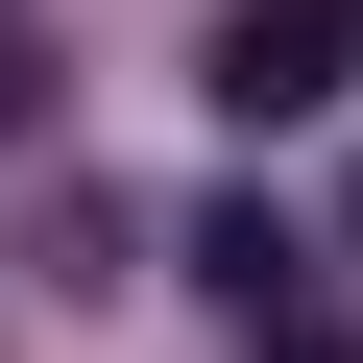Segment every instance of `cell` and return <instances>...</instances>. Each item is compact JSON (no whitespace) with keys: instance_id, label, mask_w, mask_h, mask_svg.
<instances>
[{"instance_id":"cell-1","label":"cell","mask_w":363,"mask_h":363,"mask_svg":"<svg viewBox=\"0 0 363 363\" xmlns=\"http://www.w3.org/2000/svg\"><path fill=\"white\" fill-rule=\"evenodd\" d=\"M194 97H218L242 145H267V121H339V97H363V0H218Z\"/></svg>"},{"instance_id":"cell-2","label":"cell","mask_w":363,"mask_h":363,"mask_svg":"<svg viewBox=\"0 0 363 363\" xmlns=\"http://www.w3.org/2000/svg\"><path fill=\"white\" fill-rule=\"evenodd\" d=\"M194 291H218V315L267 339V315H315V242H291L267 194H218V218H194Z\"/></svg>"},{"instance_id":"cell-3","label":"cell","mask_w":363,"mask_h":363,"mask_svg":"<svg viewBox=\"0 0 363 363\" xmlns=\"http://www.w3.org/2000/svg\"><path fill=\"white\" fill-rule=\"evenodd\" d=\"M267 363H363V339H339V315H267Z\"/></svg>"},{"instance_id":"cell-4","label":"cell","mask_w":363,"mask_h":363,"mask_svg":"<svg viewBox=\"0 0 363 363\" xmlns=\"http://www.w3.org/2000/svg\"><path fill=\"white\" fill-rule=\"evenodd\" d=\"M25 97H49V73H25V25H0V121H25Z\"/></svg>"}]
</instances>
